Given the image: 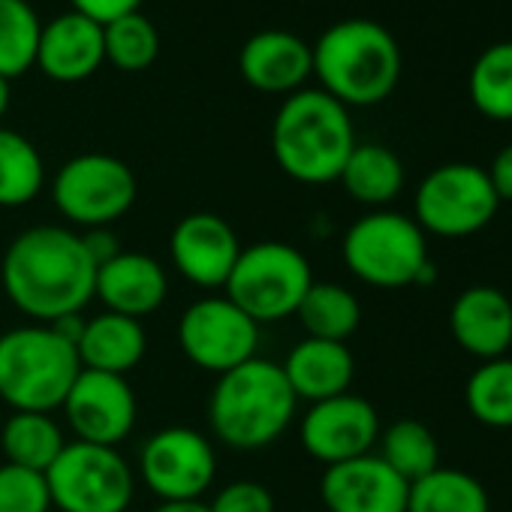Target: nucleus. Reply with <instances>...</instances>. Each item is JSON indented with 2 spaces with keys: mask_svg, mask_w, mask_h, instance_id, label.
<instances>
[{
  "mask_svg": "<svg viewBox=\"0 0 512 512\" xmlns=\"http://www.w3.org/2000/svg\"><path fill=\"white\" fill-rule=\"evenodd\" d=\"M10 302L37 323L76 317L94 299L97 266L82 235L67 226H31L13 238L0 263Z\"/></svg>",
  "mask_w": 512,
  "mask_h": 512,
  "instance_id": "f257e3e1",
  "label": "nucleus"
},
{
  "mask_svg": "<svg viewBox=\"0 0 512 512\" xmlns=\"http://www.w3.org/2000/svg\"><path fill=\"white\" fill-rule=\"evenodd\" d=\"M296 392L278 362L253 356L217 377L208 398L211 434L232 449H263L284 437L296 416Z\"/></svg>",
  "mask_w": 512,
  "mask_h": 512,
  "instance_id": "f03ea898",
  "label": "nucleus"
},
{
  "mask_svg": "<svg viewBox=\"0 0 512 512\" xmlns=\"http://www.w3.org/2000/svg\"><path fill=\"white\" fill-rule=\"evenodd\" d=\"M320 91L347 109L377 106L401 82V46L389 28L371 19H344L311 46Z\"/></svg>",
  "mask_w": 512,
  "mask_h": 512,
  "instance_id": "7ed1b4c3",
  "label": "nucleus"
},
{
  "mask_svg": "<svg viewBox=\"0 0 512 512\" xmlns=\"http://www.w3.org/2000/svg\"><path fill=\"white\" fill-rule=\"evenodd\" d=\"M356 148L350 109L320 88L284 97L272 124V151L284 175L299 184H332Z\"/></svg>",
  "mask_w": 512,
  "mask_h": 512,
  "instance_id": "20e7f679",
  "label": "nucleus"
},
{
  "mask_svg": "<svg viewBox=\"0 0 512 512\" xmlns=\"http://www.w3.org/2000/svg\"><path fill=\"white\" fill-rule=\"evenodd\" d=\"M82 374L76 344L34 323L0 335V401L13 413H52Z\"/></svg>",
  "mask_w": 512,
  "mask_h": 512,
  "instance_id": "39448f33",
  "label": "nucleus"
},
{
  "mask_svg": "<svg viewBox=\"0 0 512 512\" xmlns=\"http://www.w3.org/2000/svg\"><path fill=\"white\" fill-rule=\"evenodd\" d=\"M314 284L308 256L287 241H256L241 247L226 281L232 299L253 323H281L293 317Z\"/></svg>",
  "mask_w": 512,
  "mask_h": 512,
  "instance_id": "423d86ee",
  "label": "nucleus"
},
{
  "mask_svg": "<svg viewBox=\"0 0 512 512\" xmlns=\"http://www.w3.org/2000/svg\"><path fill=\"white\" fill-rule=\"evenodd\" d=\"M347 269L368 287L401 290L419 281L428 260V241L419 223L401 211L377 208L362 214L341 244Z\"/></svg>",
  "mask_w": 512,
  "mask_h": 512,
  "instance_id": "0eeeda50",
  "label": "nucleus"
},
{
  "mask_svg": "<svg viewBox=\"0 0 512 512\" xmlns=\"http://www.w3.org/2000/svg\"><path fill=\"white\" fill-rule=\"evenodd\" d=\"M52 506L58 512H127L136 494L130 464L112 446L67 443L46 470Z\"/></svg>",
  "mask_w": 512,
  "mask_h": 512,
  "instance_id": "6e6552de",
  "label": "nucleus"
},
{
  "mask_svg": "<svg viewBox=\"0 0 512 512\" xmlns=\"http://www.w3.org/2000/svg\"><path fill=\"white\" fill-rule=\"evenodd\" d=\"M500 208L488 172L473 163H443L431 169L413 196V220L428 235L467 238L482 232Z\"/></svg>",
  "mask_w": 512,
  "mask_h": 512,
  "instance_id": "1a4fd4ad",
  "label": "nucleus"
},
{
  "mask_svg": "<svg viewBox=\"0 0 512 512\" xmlns=\"http://www.w3.org/2000/svg\"><path fill=\"white\" fill-rule=\"evenodd\" d=\"M136 190L133 169L124 160L97 151L67 160L52 181L58 211L82 229L112 226L133 208Z\"/></svg>",
  "mask_w": 512,
  "mask_h": 512,
  "instance_id": "9d476101",
  "label": "nucleus"
},
{
  "mask_svg": "<svg viewBox=\"0 0 512 512\" xmlns=\"http://www.w3.org/2000/svg\"><path fill=\"white\" fill-rule=\"evenodd\" d=\"M178 344L196 368L220 377L256 356L260 323L226 296H205L181 314Z\"/></svg>",
  "mask_w": 512,
  "mask_h": 512,
  "instance_id": "9b49d317",
  "label": "nucleus"
},
{
  "mask_svg": "<svg viewBox=\"0 0 512 512\" xmlns=\"http://www.w3.org/2000/svg\"><path fill=\"white\" fill-rule=\"evenodd\" d=\"M139 476L160 500H199L217 476V455L196 428L169 425L145 440Z\"/></svg>",
  "mask_w": 512,
  "mask_h": 512,
  "instance_id": "f8f14e48",
  "label": "nucleus"
},
{
  "mask_svg": "<svg viewBox=\"0 0 512 512\" xmlns=\"http://www.w3.org/2000/svg\"><path fill=\"white\" fill-rule=\"evenodd\" d=\"M61 410L76 440L112 449H118V443L130 437L139 416V404L127 377L85 368L70 386Z\"/></svg>",
  "mask_w": 512,
  "mask_h": 512,
  "instance_id": "ddd939ff",
  "label": "nucleus"
},
{
  "mask_svg": "<svg viewBox=\"0 0 512 512\" xmlns=\"http://www.w3.org/2000/svg\"><path fill=\"white\" fill-rule=\"evenodd\" d=\"M380 416L371 401L344 392L308 407L299 425L305 452L326 467L368 455L380 440Z\"/></svg>",
  "mask_w": 512,
  "mask_h": 512,
  "instance_id": "4468645a",
  "label": "nucleus"
},
{
  "mask_svg": "<svg viewBox=\"0 0 512 512\" xmlns=\"http://www.w3.org/2000/svg\"><path fill=\"white\" fill-rule=\"evenodd\" d=\"M241 253L235 229L211 211L187 214L169 235V256L175 272L202 290L226 287Z\"/></svg>",
  "mask_w": 512,
  "mask_h": 512,
  "instance_id": "2eb2a0df",
  "label": "nucleus"
},
{
  "mask_svg": "<svg viewBox=\"0 0 512 512\" xmlns=\"http://www.w3.org/2000/svg\"><path fill=\"white\" fill-rule=\"evenodd\" d=\"M407 488L380 455H359L326 467L320 497L329 512H407Z\"/></svg>",
  "mask_w": 512,
  "mask_h": 512,
  "instance_id": "dca6fc26",
  "label": "nucleus"
},
{
  "mask_svg": "<svg viewBox=\"0 0 512 512\" xmlns=\"http://www.w3.org/2000/svg\"><path fill=\"white\" fill-rule=\"evenodd\" d=\"M238 70L253 91L290 97L314 76V55L299 34L260 31L241 46Z\"/></svg>",
  "mask_w": 512,
  "mask_h": 512,
  "instance_id": "f3484780",
  "label": "nucleus"
},
{
  "mask_svg": "<svg viewBox=\"0 0 512 512\" xmlns=\"http://www.w3.org/2000/svg\"><path fill=\"white\" fill-rule=\"evenodd\" d=\"M166 293H169L166 269L148 253L121 250L97 269L94 299H100L112 314L142 320L166 302Z\"/></svg>",
  "mask_w": 512,
  "mask_h": 512,
  "instance_id": "a211bd4d",
  "label": "nucleus"
},
{
  "mask_svg": "<svg viewBox=\"0 0 512 512\" xmlns=\"http://www.w3.org/2000/svg\"><path fill=\"white\" fill-rule=\"evenodd\" d=\"M449 332L455 344L488 362L512 347V302L497 287H467L449 308Z\"/></svg>",
  "mask_w": 512,
  "mask_h": 512,
  "instance_id": "6ab92c4d",
  "label": "nucleus"
},
{
  "mask_svg": "<svg viewBox=\"0 0 512 512\" xmlns=\"http://www.w3.org/2000/svg\"><path fill=\"white\" fill-rule=\"evenodd\" d=\"M106 64L103 55V25L70 10L43 25L37 46V67L43 76L61 85L82 82Z\"/></svg>",
  "mask_w": 512,
  "mask_h": 512,
  "instance_id": "aec40b11",
  "label": "nucleus"
},
{
  "mask_svg": "<svg viewBox=\"0 0 512 512\" xmlns=\"http://www.w3.org/2000/svg\"><path fill=\"white\" fill-rule=\"evenodd\" d=\"M281 368L296 398H305L311 404L350 392V383L356 377V359L347 344L320 338L299 341Z\"/></svg>",
  "mask_w": 512,
  "mask_h": 512,
  "instance_id": "412c9836",
  "label": "nucleus"
},
{
  "mask_svg": "<svg viewBox=\"0 0 512 512\" xmlns=\"http://www.w3.org/2000/svg\"><path fill=\"white\" fill-rule=\"evenodd\" d=\"M148 350V335L142 329V320L121 317L112 311H103L91 320H85L82 335L76 341V353L85 371H103L127 377Z\"/></svg>",
  "mask_w": 512,
  "mask_h": 512,
  "instance_id": "4be33fe9",
  "label": "nucleus"
},
{
  "mask_svg": "<svg viewBox=\"0 0 512 512\" xmlns=\"http://www.w3.org/2000/svg\"><path fill=\"white\" fill-rule=\"evenodd\" d=\"M338 181L356 202L377 211V208H386L389 202H395L398 193L404 190V163L386 145H377V142L359 145L356 142Z\"/></svg>",
  "mask_w": 512,
  "mask_h": 512,
  "instance_id": "5701e85b",
  "label": "nucleus"
},
{
  "mask_svg": "<svg viewBox=\"0 0 512 512\" xmlns=\"http://www.w3.org/2000/svg\"><path fill=\"white\" fill-rule=\"evenodd\" d=\"M64 446V431L49 413H13L0 428V449L7 455V464L37 473H46Z\"/></svg>",
  "mask_w": 512,
  "mask_h": 512,
  "instance_id": "b1692460",
  "label": "nucleus"
},
{
  "mask_svg": "<svg viewBox=\"0 0 512 512\" xmlns=\"http://www.w3.org/2000/svg\"><path fill=\"white\" fill-rule=\"evenodd\" d=\"M407 512H491L485 485L452 467H437L407 488Z\"/></svg>",
  "mask_w": 512,
  "mask_h": 512,
  "instance_id": "393cba45",
  "label": "nucleus"
},
{
  "mask_svg": "<svg viewBox=\"0 0 512 512\" xmlns=\"http://www.w3.org/2000/svg\"><path fill=\"white\" fill-rule=\"evenodd\" d=\"M296 317L305 326L308 338L344 344L362 323V305L347 287L329 284V281H314L311 290L305 293Z\"/></svg>",
  "mask_w": 512,
  "mask_h": 512,
  "instance_id": "a878e982",
  "label": "nucleus"
},
{
  "mask_svg": "<svg viewBox=\"0 0 512 512\" xmlns=\"http://www.w3.org/2000/svg\"><path fill=\"white\" fill-rule=\"evenodd\" d=\"M470 103L488 121H512V40L488 46L470 67Z\"/></svg>",
  "mask_w": 512,
  "mask_h": 512,
  "instance_id": "bb28decb",
  "label": "nucleus"
},
{
  "mask_svg": "<svg viewBox=\"0 0 512 512\" xmlns=\"http://www.w3.org/2000/svg\"><path fill=\"white\" fill-rule=\"evenodd\" d=\"M46 184V166L37 145L0 127V208H22L40 196Z\"/></svg>",
  "mask_w": 512,
  "mask_h": 512,
  "instance_id": "cd10ccee",
  "label": "nucleus"
},
{
  "mask_svg": "<svg viewBox=\"0 0 512 512\" xmlns=\"http://www.w3.org/2000/svg\"><path fill=\"white\" fill-rule=\"evenodd\" d=\"M380 458L407 482L422 479L440 467V446L428 425L416 419H398L380 431Z\"/></svg>",
  "mask_w": 512,
  "mask_h": 512,
  "instance_id": "c85d7f7f",
  "label": "nucleus"
},
{
  "mask_svg": "<svg viewBox=\"0 0 512 512\" xmlns=\"http://www.w3.org/2000/svg\"><path fill=\"white\" fill-rule=\"evenodd\" d=\"M43 22L28 0H0V76L16 79L37 67Z\"/></svg>",
  "mask_w": 512,
  "mask_h": 512,
  "instance_id": "c756f323",
  "label": "nucleus"
},
{
  "mask_svg": "<svg viewBox=\"0 0 512 512\" xmlns=\"http://www.w3.org/2000/svg\"><path fill=\"white\" fill-rule=\"evenodd\" d=\"M464 404L476 422L512 428V359L500 356L482 362L464 386Z\"/></svg>",
  "mask_w": 512,
  "mask_h": 512,
  "instance_id": "7c9ffc66",
  "label": "nucleus"
},
{
  "mask_svg": "<svg viewBox=\"0 0 512 512\" xmlns=\"http://www.w3.org/2000/svg\"><path fill=\"white\" fill-rule=\"evenodd\" d=\"M103 55L115 70L142 73L160 55V34L142 13L121 16L103 25Z\"/></svg>",
  "mask_w": 512,
  "mask_h": 512,
  "instance_id": "2f4dec72",
  "label": "nucleus"
},
{
  "mask_svg": "<svg viewBox=\"0 0 512 512\" xmlns=\"http://www.w3.org/2000/svg\"><path fill=\"white\" fill-rule=\"evenodd\" d=\"M52 497L46 473L0 464V512H49Z\"/></svg>",
  "mask_w": 512,
  "mask_h": 512,
  "instance_id": "473e14b6",
  "label": "nucleus"
},
{
  "mask_svg": "<svg viewBox=\"0 0 512 512\" xmlns=\"http://www.w3.org/2000/svg\"><path fill=\"white\" fill-rule=\"evenodd\" d=\"M208 509L211 512H275V497L263 482L235 479L214 494Z\"/></svg>",
  "mask_w": 512,
  "mask_h": 512,
  "instance_id": "72a5a7b5",
  "label": "nucleus"
},
{
  "mask_svg": "<svg viewBox=\"0 0 512 512\" xmlns=\"http://www.w3.org/2000/svg\"><path fill=\"white\" fill-rule=\"evenodd\" d=\"M73 10L88 16L91 22L97 25H109L121 16H130V13H139V7L145 0H70Z\"/></svg>",
  "mask_w": 512,
  "mask_h": 512,
  "instance_id": "f704fd0d",
  "label": "nucleus"
},
{
  "mask_svg": "<svg viewBox=\"0 0 512 512\" xmlns=\"http://www.w3.org/2000/svg\"><path fill=\"white\" fill-rule=\"evenodd\" d=\"M485 172H488V181H491L497 199L500 202H512V145L500 148Z\"/></svg>",
  "mask_w": 512,
  "mask_h": 512,
  "instance_id": "c9c22d12",
  "label": "nucleus"
},
{
  "mask_svg": "<svg viewBox=\"0 0 512 512\" xmlns=\"http://www.w3.org/2000/svg\"><path fill=\"white\" fill-rule=\"evenodd\" d=\"M82 244H85V250H88V256L94 260V266H97V269H100L103 263H109L112 256H118V253H121V247H118V238L109 232V226L88 229V232L82 235Z\"/></svg>",
  "mask_w": 512,
  "mask_h": 512,
  "instance_id": "e433bc0d",
  "label": "nucleus"
},
{
  "mask_svg": "<svg viewBox=\"0 0 512 512\" xmlns=\"http://www.w3.org/2000/svg\"><path fill=\"white\" fill-rule=\"evenodd\" d=\"M151 512H211L202 500H160Z\"/></svg>",
  "mask_w": 512,
  "mask_h": 512,
  "instance_id": "4c0bfd02",
  "label": "nucleus"
},
{
  "mask_svg": "<svg viewBox=\"0 0 512 512\" xmlns=\"http://www.w3.org/2000/svg\"><path fill=\"white\" fill-rule=\"evenodd\" d=\"M7 109H10V79L0 76V121H4Z\"/></svg>",
  "mask_w": 512,
  "mask_h": 512,
  "instance_id": "58836bf2",
  "label": "nucleus"
}]
</instances>
